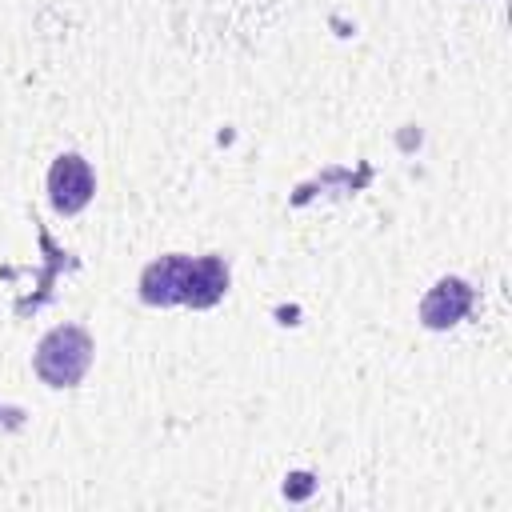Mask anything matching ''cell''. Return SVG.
<instances>
[{"label": "cell", "instance_id": "6da1fadb", "mask_svg": "<svg viewBox=\"0 0 512 512\" xmlns=\"http://www.w3.org/2000/svg\"><path fill=\"white\" fill-rule=\"evenodd\" d=\"M32 364L48 388H72L84 380V372L92 364V336L80 324H60L40 336Z\"/></svg>", "mask_w": 512, "mask_h": 512}, {"label": "cell", "instance_id": "7a4b0ae2", "mask_svg": "<svg viewBox=\"0 0 512 512\" xmlns=\"http://www.w3.org/2000/svg\"><path fill=\"white\" fill-rule=\"evenodd\" d=\"M96 196V176L92 164L76 152H64L52 160L48 168V200L60 216H76L80 208H88V200Z\"/></svg>", "mask_w": 512, "mask_h": 512}, {"label": "cell", "instance_id": "3957f363", "mask_svg": "<svg viewBox=\"0 0 512 512\" xmlns=\"http://www.w3.org/2000/svg\"><path fill=\"white\" fill-rule=\"evenodd\" d=\"M192 260L184 252L160 256L140 272V300L152 308H168V304H184L188 300V280H192Z\"/></svg>", "mask_w": 512, "mask_h": 512}, {"label": "cell", "instance_id": "277c9868", "mask_svg": "<svg viewBox=\"0 0 512 512\" xmlns=\"http://www.w3.org/2000/svg\"><path fill=\"white\" fill-rule=\"evenodd\" d=\"M468 308H472V288H468V280L444 276V280H436V284L424 292V300H420V324L432 328V332H444V328L460 324V320L468 316Z\"/></svg>", "mask_w": 512, "mask_h": 512}, {"label": "cell", "instance_id": "5b68a950", "mask_svg": "<svg viewBox=\"0 0 512 512\" xmlns=\"http://www.w3.org/2000/svg\"><path fill=\"white\" fill-rule=\"evenodd\" d=\"M228 292V264L224 256H196L192 260V280H188V308H212Z\"/></svg>", "mask_w": 512, "mask_h": 512}]
</instances>
